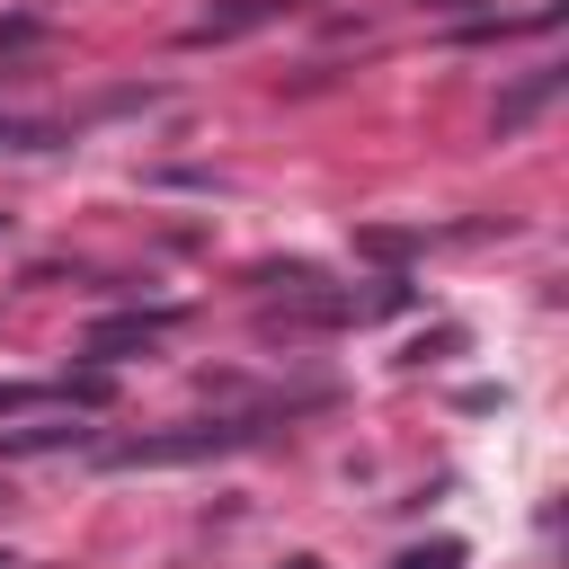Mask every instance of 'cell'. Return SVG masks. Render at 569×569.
<instances>
[{"label": "cell", "instance_id": "8fae6325", "mask_svg": "<svg viewBox=\"0 0 569 569\" xmlns=\"http://www.w3.org/2000/svg\"><path fill=\"white\" fill-rule=\"evenodd\" d=\"M0 222H9V213H0Z\"/></svg>", "mask_w": 569, "mask_h": 569}, {"label": "cell", "instance_id": "ba28073f", "mask_svg": "<svg viewBox=\"0 0 569 569\" xmlns=\"http://www.w3.org/2000/svg\"><path fill=\"white\" fill-rule=\"evenodd\" d=\"M391 569H462V542H453V533H436V542H418V551H400Z\"/></svg>", "mask_w": 569, "mask_h": 569}, {"label": "cell", "instance_id": "6da1fadb", "mask_svg": "<svg viewBox=\"0 0 569 569\" xmlns=\"http://www.w3.org/2000/svg\"><path fill=\"white\" fill-rule=\"evenodd\" d=\"M258 436H267V418H204V427L124 436V445H107L98 462H107V471H178V462H213V453H240V445H258Z\"/></svg>", "mask_w": 569, "mask_h": 569}, {"label": "cell", "instance_id": "3957f363", "mask_svg": "<svg viewBox=\"0 0 569 569\" xmlns=\"http://www.w3.org/2000/svg\"><path fill=\"white\" fill-rule=\"evenodd\" d=\"M160 329H178V302H142V311H116V320H98V329H89L80 347H89L98 365H116L124 347H151Z\"/></svg>", "mask_w": 569, "mask_h": 569}, {"label": "cell", "instance_id": "8992f818", "mask_svg": "<svg viewBox=\"0 0 569 569\" xmlns=\"http://www.w3.org/2000/svg\"><path fill=\"white\" fill-rule=\"evenodd\" d=\"M551 89H560V71H533V80H525L516 98H498V133H516V124H525V116H533V107H542Z\"/></svg>", "mask_w": 569, "mask_h": 569}, {"label": "cell", "instance_id": "7a4b0ae2", "mask_svg": "<svg viewBox=\"0 0 569 569\" xmlns=\"http://www.w3.org/2000/svg\"><path fill=\"white\" fill-rule=\"evenodd\" d=\"M116 382L107 373H62V382H0V418H27V409H107Z\"/></svg>", "mask_w": 569, "mask_h": 569}, {"label": "cell", "instance_id": "277c9868", "mask_svg": "<svg viewBox=\"0 0 569 569\" xmlns=\"http://www.w3.org/2000/svg\"><path fill=\"white\" fill-rule=\"evenodd\" d=\"M293 0H222V9H204L196 27H187V44H231V36H258V27H276Z\"/></svg>", "mask_w": 569, "mask_h": 569}, {"label": "cell", "instance_id": "52a82bcc", "mask_svg": "<svg viewBox=\"0 0 569 569\" xmlns=\"http://www.w3.org/2000/svg\"><path fill=\"white\" fill-rule=\"evenodd\" d=\"M62 133L53 124H27V116H0V151H53Z\"/></svg>", "mask_w": 569, "mask_h": 569}, {"label": "cell", "instance_id": "5b68a950", "mask_svg": "<svg viewBox=\"0 0 569 569\" xmlns=\"http://www.w3.org/2000/svg\"><path fill=\"white\" fill-rule=\"evenodd\" d=\"M71 445H89V427H71V418H44V427H0V462H36V453H71Z\"/></svg>", "mask_w": 569, "mask_h": 569}, {"label": "cell", "instance_id": "30bf717a", "mask_svg": "<svg viewBox=\"0 0 569 569\" xmlns=\"http://www.w3.org/2000/svg\"><path fill=\"white\" fill-rule=\"evenodd\" d=\"M0 569H18V560H0Z\"/></svg>", "mask_w": 569, "mask_h": 569}, {"label": "cell", "instance_id": "9c48e42d", "mask_svg": "<svg viewBox=\"0 0 569 569\" xmlns=\"http://www.w3.org/2000/svg\"><path fill=\"white\" fill-rule=\"evenodd\" d=\"M284 569H320V560H284Z\"/></svg>", "mask_w": 569, "mask_h": 569}]
</instances>
